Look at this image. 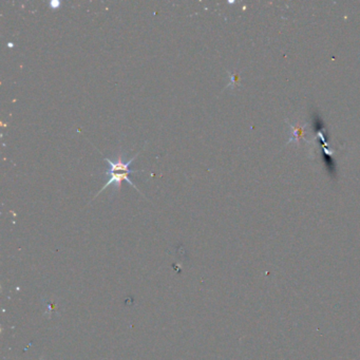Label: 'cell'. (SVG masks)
Returning <instances> with one entry per match:
<instances>
[{"label":"cell","mask_w":360,"mask_h":360,"mask_svg":"<svg viewBox=\"0 0 360 360\" xmlns=\"http://www.w3.org/2000/svg\"><path fill=\"white\" fill-rule=\"evenodd\" d=\"M140 153V151L137 154L136 157H133L131 160H128V162H125V160H123V158H121V154H120V156L118 157V159L115 160V162L112 160H109V159L106 158L105 160L109 166L108 170L106 171V175L109 177V180H108V182L106 183V185L104 186V187H102L99 191V194L95 196V198L98 197L101 191H104L106 188H108L111 184H114L115 188H117L118 190H120L121 183H123V181H126V182L129 183L133 188H136L140 192V190L138 189L137 186L134 185L129 180L130 173H137V172L140 171V170H131L130 167H129L130 164L132 163V160H136V158L139 156Z\"/></svg>","instance_id":"cell-1"},{"label":"cell","mask_w":360,"mask_h":360,"mask_svg":"<svg viewBox=\"0 0 360 360\" xmlns=\"http://www.w3.org/2000/svg\"><path fill=\"white\" fill-rule=\"evenodd\" d=\"M50 6H51V8H52V9H59L60 8V1H52V2H51L50 3Z\"/></svg>","instance_id":"cell-2"}]
</instances>
